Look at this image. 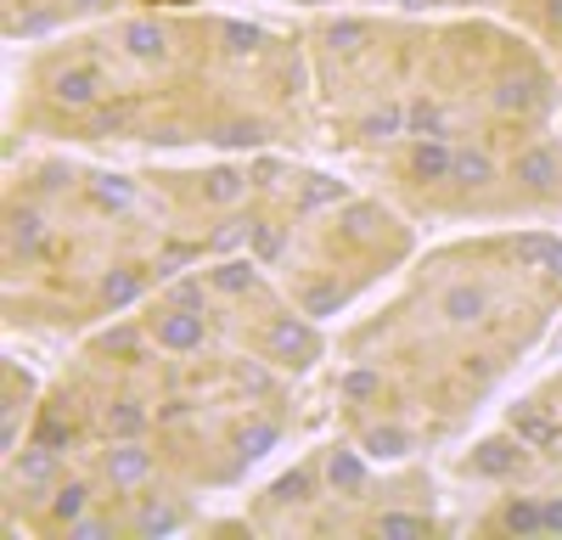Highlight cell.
<instances>
[{"mask_svg":"<svg viewBox=\"0 0 562 540\" xmlns=\"http://www.w3.org/2000/svg\"><path fill=\"white\" fill-rule=\"evenodd\" d=\"M259 355L281 372H310L321 360V333L310 322H299V315H276L270 333L259 338Z\"/></svg>","mask_w":562,"mask_h":540,"instance_id":"1","label":"cell"},{"mask_svg":"<svg viewBox=\"0 0 562 540\" xmlns=\"http://www.w3.org/2000/svg\"><path fill=\"white\" fill-rule=\"evenodd\" d=\"M147 344H158L164 355H198L209 344V315L169 299V304H158L147 315Z\"/></svg>","mask_w":562,"mask_h":540,"instance_id":"2","label":"cell"},{"mask_svg":"<svg viewBox=\"0 0 562 540\" xmlns=\"http://www.w3.org/2000/svg\"><path fill=\"white\" fill-rule=\"evenodd\" d=\"M529 450H535V445H529V439H518V434H490V439H479V445L461 457V473H467V479L506 484V479H518V473H524Z\"/></svg>","mask_w":562,"mask_h":540,"instance_id":"3","label":"cell"},{"mask_svg":"<svg viewBox=\"0 0 562 540\" xmlns=\"http://www.w3.org/2000/svg\"><path fill=\"white\" fill-rule=\"evenodd\" d=\"M321 468H326V484H333V495H366L371 490V457L360 445H326V457H321Z\"/></svg>","mask_w":562,"mask_h":540,"instance_id":"4","label":"cell"},{"mask_svg":"<svg viewBox=\"0 0 562 540\" xmlns=\"http://www.w3.org/2000/svg\"><path fill=\"white\" fill-rule=\"evenodd\" d=\"M52 97H57L63 108L85 113V108H97V102L108 97V74H102L97 63H68V68L52 79Z\"/></svg>","mask_w":562,"mask_h":540,"instance_id":"5","label":"cell"},{"mask_svg":"<svg viewBox=\"0 0 562 540\" xmlns=\"http://www.w3.org/2000/svg\"><path fill=\"white\" fill-rule=\"evenodd\" d=\"M102 473L113 490H140L153 479V450L140 445V439H113L108 445V457H102Z\"/></svg>","mask_w":562,"mask_h":540,"instance_id":"6","label":"cell"},{"mask_svg":"<svg viewBox=\"0 0 562 540\" xmlns=\"http://www.w3.org/2000/svg\"><path fill=\"white\" fill-rule=\"evenodd\" d=\"M434 310L445 315V327H479L490 315V288L484 282H450V288H439Z\"/></svg>","mask_w":562,"mask_h":540,"instance_id":"7","label":"cell"},{"mask_svg":"<svg viewBox=\"0 0 562 540\" xmlns=\"http://www.w3.org/2000/svg\"><path fill=\"white\" fill-rule=\"evenodd\" d=\"M411 175L428 180V187H439V180H456V142H445V135H411Z\"/></svg>","mask_w":562,"mask_h":540,"instance_id":"8","label":"cell"},{"mask_svg":"<svg viewBox=\"0 0 562 540\" xmlns=\"http://www.w3.org/2000/svg\"><path fill=\"white\" fill-rule=\"evenodd\" d=\"M198 180V198L209 203V209H237L248 192H254V175L248 169H237V164H225V169H209V175H192Z\"/></svg>","mask_w":562,"mask_h":540,"instance_id":"9","label":"cell"},{"mask_svg":"<svg viewBox=\"0 0 562 540\" xmlns=\"http://www.w3.org/2000/svg\"><path fill=\"white\" fill-rule=\"evenodd\" d=\"M63 450H52V445H29L23 457H12V484L18 490H57L63 484Z\"/></svg>","mask_w":562,"mask_h":540,"instance_id":"10","label":"cell"},{"mask_svg":"<svg viewBox=\"0 0 562 540\" xmlns=\"http://www.w3.org/2000/svg\"><path fill=\"white\" fill-rule=\"evenodd\" d=\"M45 237H52V232H45V220H40V209H18L12 203V214H7V254H12V265L23 259H40L45 254Z\"/></svg>","mask_w":562,"mask_h":540,"instance_id":"11","label":"cell"},{"mask_svg":"<svg viewBox=\"0 0 562 540\" xmlns=\"http://www.w3.org/2000/svg\"><path fill=\"white\" fill-rule=\"evenodd\" d=\"M186 518L192 513H186L180 502H164V495H135V507H130V529L135 535H175Z\"/></svg>","mask_w":562,"mask_h":540,"instance_id":"12","label":"cell"},{"mask_svg":"<svg viewBox=\"0 0 562 540\" xmlns=\"http://www.w3.org/2000/svg\"><path fill=\"white\" fill-rule=\"evenodd\" d=\"M495 529L501 535H518V540L546 535V502H540V495H506L501 513H495Z\"/></svg>","mask_w":562,"mask_h":540,"instance_id":"13","label":"cell"},{"mask_svg":"<svg viewBox=\"0 0 562 540\" xmlns=\"http://www.w3.org/2000/svg\"><path fill=\"white\" fill-rule=\"evenodd\" d=\"M360 450L371 462H405L416 450V428H405V423H371L360 434Z\"/></svg>","mask_w":562,"mask_h":540,"instance_id":"14","label":"cell"},{"mask_svg":"<svg viewBox=\"0 0 562 540\" xmlns=\"http://www.w3.org/2000/svg\"><path fill=\"white\" fill-rule=\"evenodd\" d=\"M209 277V288L220 293V299H248L254 288H259V259L248 254V259H220V265H209L203 270Z\"/></svg>","mask_w":562,"mask_h":540,"instance_id":"15","label":"cell"},{"mask_svg":"<svg viewBox=\"0 0 562 540\" xmlns=\"http://www.w3.org/2000/svg\"><path fill=\"white\" fill-rule=\"evenodd\" d=\"M119 40H124V52H130L135 63H164V57H169V29H164V23H153V18L124 23V29H119Z\"/></svg>","mask_w":562,"mask_h":540,"instance_id":"16","label":"cell"},{"mask_svg":"<svg viewBox=\"0 0 562 540\" xmlns=\"http://www.w3.org/2000/svg\"><path fill=\"white\" fill-rule=\"evenodd\" d=\"M557 175H562V153H557V147H529V153L512 158V180H518V187H529V192H546Z\"/></svg>","mask_w":562,"mask_h":540,"instance_id":"17","label":"cell"},{"mask_svg":"<svg viewBox=\"0 0 562 540\" xmlns=\"http://www.w3.org/2000/svg\"><path fill=\"white\" fill-rule=\"evenodd\" d=\"M90 507H97V495H90V484L85 479H68V484H57L52 495H45V513H52V524L68 535V524H79Z\"/></svg>","mask_w":562,"mask_h":540,"instance_id":"18","label":"cell"},{"mask_svg":"<svg viewBox=\"0 0 562 540\" xmlns=\"http://www.w3.org/2000/svg\"><path fill=\"white\" fill-rule=\"evenodd\" d=\"M506 428L518 434V439H529L535 450H546V445H557L562 439V428L546 417V405H535V400H524V405H512V417H506Z\"/></svg>","mask_w":562,"mask_h":540,"instance_id":"19","label":"cell"},{"mask_svg":"<svg viewBox=\"0 0 562 540\" xmlns=\"http://www.w3.org/2000/svg\"><path fill=\"white\" fill-rule=\"evenodd\" d=\"M102 428L113 439H140V434H147V405H140V400H113L102 412Z\"/></svg>","mask_w":562,"mask_h":540,"instance_id":"20","label":"cell"},{"mask_svg":"<svg viewBox=\"0 0 562 540\" xmlns=\"http://www.w3.org/2000/svg\"><path fill=\"white\" fill-rule=\"evenodd\" d=\"M243 237H248V248H254L259 265H276V259H281V243H288L281 220H248V225H243Z\"/></svg>","mask_w":562,"mask_h":540,"instance_id":"21","label":"cell"},{"mask_svg":"<svg viewBox=\"0 0 562 540\" xmlns=\"http://www.w3.org/2000/svg\"><path fill=\"white\" fill-rule=\"evenodd\" d=\"M140 288H147V282H140V270L135 265H119V270H108V277H102V304L108 310H124L130 299H140Z\"/></svg>","mask_w":562,"mask_h":540,"instance_id":"22","label":"cell"},{"mask_svg":"<svg viewBox=\"0 0 562 540\" xmlns=\"http://www.w3.org/2000/svg\"><path fill=\"white\" fill-rule=\"evenodd\" d=\"M281 439V423H270V417H254V423H243V434H237V457L243 462H259L265 450Z\"/></svg>","mask_w":562,"mask_h":540,"instance_id":"23","label":"cell"},{"mask_svg":"<svg viewBox=\"0 0 562 540\" xmlns=\"http://www.w3.org/2000/svg\"><path fill=\"white\" fill-rule=\"evenodd\" d=\"M456 180H461V187H490V180H495V158L484 147H456Z\"/></svg>","mask_w":562,"mask_h":540,"instance_id":"24","label":"cell"},{"mask_svg":"<svg viewBox=\"0 0 562 540\" xmlns=\"http://www.w3.org/2000/svg\"><path fill=\"white\" fill-rule=\"evenodd\" d=\"M315 468H321V462H304V468H293L288 479H276L270 502H315Z\"/></svg>","mask_w":562,"mask_h":540,"instance_id":"25","label":"cell"},{"mask_svg":"<svg viewBox=\"0 0 562 540\" xmlns=\"http://www.w3.org/2000/svg\"><path fill=\"white\" fill-rule=\"evenodd\" d=\"M344 400H349V405L383 400V372H371V367H355V372H344Z\"/></svg>","mask_w":562,"mask_h":540,"instance_id":"26","label":"cell"},{"mask_svg":"<svg viewBox=\"0 0 562 540\" xmlns=\"http://www.w3.org/2000/svg\"><path fill=\"white\" fill-rule=\"evenodd\" d=\"M371 535H428V513H378Z\"/></svg>","mask_w":562,"mask_h":540,"instance_id":"27","label":"cell"},{"mask_svg":"<svg viewBox=\"0 0 562 540\" xmlns=\"http://www.w3.org/2000/svg\"><path fill=\"white\" fill-rule=\"evenodd\" d=\"M90 192H97L102 209H130V198H135V187L124 175H97V180H90Z\"/></svg>","mask_w":562,"mask_h":540,"instance_id":"28","label":"cell"},{"mask_svg":"<svg viewBox=\"0 0 562 540\" xmlns=\"http://www.w3.org/2000/svg\"><path fill=\"white\" fill-rule=\"evenodd\" d=\"M34 445H52V450H68L74 445V428L57 417V412H45L40 423H34Z\"/></svg>","mask_w":562,"mask_h":540,"instance_id":"29","label":"cell"},{"mask_svg":"<svg viewBox=\"0 0 562 540\" xmlns=\"http://www.w3.org/2000/svg\"><path fill=\"white\" fill-rule=\"evenodd\" d=\"M113 535H119V524H113V518H102L97 507H90L79 524H68V540H113Z\"/></svg>","mask_w":562,"mask_h":540,"instance_id":"30","label":"cell"},{"mask_svg":"<svg viewBox=\"0 0 562 540\" xmlns=\"http://www.w3.org/2000/svg\"><path fill=\"white\" fill-rule=\"evenodd\" d=\"M113 0H57V12H68V18H85V12H108Z\"/></svg>","mask_w":562,"mask_h":540,"instance_id":"31","label":"cell"},{"mask_svg":"<svg viewBox=\"0 0 562 540\" xmlns=\"http://www.w3.org/2000/svg\"><path fill=\"white\" fill-rule=\"evenodd\" d=\"M546 502V535H562V495H540Z\"/></svg>","mask_w":562,"mask_h":540,"instance_id":"32","label":"cell"},{"mask_svg":"<svg viewBox=\"0 0 562 540\" xmlns=\"http://www.w3.org/2000/svg\"><path fill=\"white\" fill-rule=\"evenodd\" d=\"M540 18H546L551 34H562V0H540Z\"/></svg>","mask_w":562,"mask_h":540,"instance_id":"33","label":"cell"},{"mask_svg":"<svg viewBox=\"0 0 562 540\" xmlns=\"http://www.w3.org/2000/svg\"><path fill=\"white\" fill-rule=\"evenodd\" d=\"M400 7H422V0H400Z\"/></svg>","mask_w":562,"mask_h":540,"instance_id":"34","label":"cell"}]
</instances>
